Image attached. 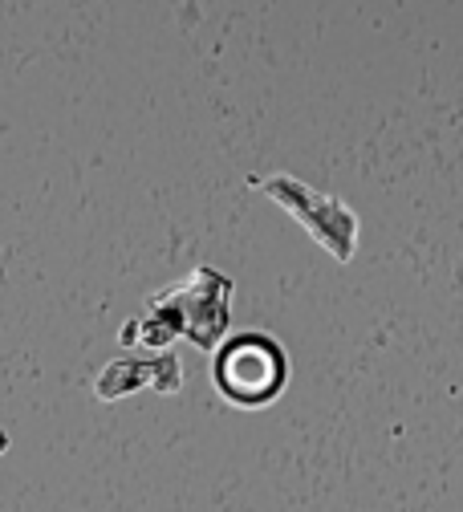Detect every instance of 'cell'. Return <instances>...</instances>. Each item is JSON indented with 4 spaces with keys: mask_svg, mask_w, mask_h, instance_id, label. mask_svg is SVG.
<instances>
[{
    "mask_svg": "<svg viewBox=\"0 0 463 512\" xmlns=\"http://www.w3.org/2000/svg\"><path fill=\"white\" fill-rule=\"evenodd\" d=\"M216 378H220V391L232 403L256 407V403H269L277 395V387L285 382V358L273 342L244 338V342L224 350V358L216 366Z\"/></svg>",
    "mask_w": 463,
    "mask_h": 512,
    "instance_id": "cell-1",
    "label": "cell"
}]
</instances>
